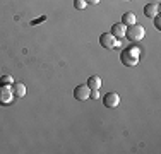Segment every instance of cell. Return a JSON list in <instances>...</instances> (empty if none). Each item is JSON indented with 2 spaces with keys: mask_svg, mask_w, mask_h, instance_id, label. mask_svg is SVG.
Instances as JSON below:
<instances>
[{
  "mask_svg": "<svg viewBox=\"0 0 161 154\" xmlns=\"http://www.w3.org/2000/svg\"><path fill=\"white\" fill-rule=\"evenodd\" d=\"M139 58H141V52L137 48H127L120 53V62L125 67H136L139 63Z\"/></svg>",
  "mask_w": 161,
  "mask_h": 154,
  "instance_id": "cell-1",
  "label": "cell"
},
{
  "mask_svg": "<svg viewBox=\"0 0 161 154\" xmlns=\"http://www.w3.org/2000/svg\"><path fill=\"white\" fill-rule=\"evenodd\" d=\"M146 36V29L142 28L141 24H134V26H129L127 29H125V38H127L129 41H142Z\"/></svg>",
  "mask_w": 161,
  "mask_h": 154,
  "instance_id": "cell-2",
  "label": "cell"
},
{
  "mask_svg": "<svg viewBox=\"0 0 161 154\" xmlns=\"http://www.w3.org/2000/svg\"><path fill=\"white\" fill-rule=\"evenodd\" d=\"M99 43H101L103 48H106V50H113V48H117V46L120 45V41H118L112 33H103L101 36H99Z\"/></svg>",
  "mask_w": 161,
  "mask_h": 154,
  "instance_id": "cell-3",
  "label": "cell"
},
{
  "mask_svg": "<svg viewBox=\"0 0 161 154\" xmlns=\"http://www.w3.org/2000/svg\"><path fill=\"white\" fill-rule=\"evenodd\" d=\"M91 96V89L87 84H79V86H75L74 89V98L77 99V101H86V99H89Z\"/></svg>",
  "mask_w": 161,
  "mask_h": 154,
  "instance_id": "cell-4",
  "label": "cell"
},
{
  "mask_svg": "<svg viewBox=\"0 0 161 154\" xmlns=\"http://www.w3.org/2000/svg\"><path fill=\"white\" fill-rule=\"evenodd\" d=\"M12 96H14V92H12V87L10 86H7V84L0 86V103L2 105H9L12 101Z\"/></svg>",
  "mask_w": 161,
  "mask_h": 154,
  "instance_id": "cell-5",
  "label": "cell"
},
{
  "mask_svg": "<svg viewBox=\"0 0 161 154\" xmlns=\"http://www.w3.org/2000/svg\"><path fill=\"white\" fill-rule=\"evenodd\" d=\"M103 105L106 108H117L120 105V96H118L117 92H108V94L103 98Z\"/></svg>",
  "mask_w": 161,
  "mask_h": 154,
  "instance_id": "cell-6",
  "label": "cell"
},
{
  "mask_svg": "<svg viewBox=\"0 0 161 154\" xmlns=\"http://www.w3.org/2000/svg\"><path fill=\"white\" fill-rule=\"evenodd\" d=\"M159 14V3L153 2V3H146L144 5V15L146 17H154Z\"/></svg>",
  "mask_w": 161,
  "mask_h": 154,
  "instance_id": "cell-7",
  "label": "cell"
},
{
  "mask_svg": "<svg viewBox=\"0 0 161 154\" xmlns=\"http://www.w3.org/2000/svg\"><path fill=\"white\" fill-rule=\"evenodd\" d=\"M125 29H127V26H124L122 22H118V24L112 26V31H110V33H112L117 40H122V38L125 36Z\"/></svg>",
  "mask_w": 161,
  "mask_h": 154,
  "instance_id": "cell-8",
  "label": "cell"
},
{
  "mask_svg": "<svg viewBox=\"0 0 161 154\" xmlns=\"http://www.w3.org/2000/svg\"><path fill=\"white\" fill-rule=\"evenodd\" d=\"M12 92L16 98H24L26 92H28V89H26V86L22 82H14L12 84Z\"/></svg>",
  "mask_w": 161,
  "mask_h": 154,
  "instance_id": "cell-9",
  "label": "cell"
},
{
  "mask_svg": "<svg viewBox=\"0 0 161 154\" xmlns=\"http://www.w3.org/2000/svg\"><path fill=\"white\" fill-rule=\"evenodd\" d=\"M122 24L124 26H134V24H137V17H136V14L134 12H125L124 15H122Z\"/></svg>",
  "mask_w": 161,
  "mask_h": 154,
  "instance_id": "cell-10",
  "label": "cell"
},
{
  "mask_svg": "<svg viewBox=\"0 0 161 154\" xmlns=\"http://www.w3.org/2000/svg\"><path fill=\"white\" fill-rule=\"evenodd\" d=\"M101 77L98 75H91L89 79H87V86H89V89H99L101 87Z\"/></svg>",
  "mask_w": 161,
  "mask_h": 154,
  "instance_id": "cell-11",
  "label": "cell"
},
{
  "mask_svg": "<svg viewBox=\"0 0 161 154\" xmlns=\"http://www.w3.org/2000/svg\"><path fill=\"white\" fill-rule=\"evenodd\" d=\"M86 5H87L86 0H74V7L77 10H84V9H86Z\"/></svg>",
  "mask_w": 161,
  "mask_h": 154,
  "instance_id": "cell-12",
  "label": "cell"
},
{
  "mask_svg": "<svg viewBox=\"0 0 161 154\" xmlns=\"http://www.w3.org/2000/svg\"><path fill=\"white\" fill-rule=\"evenodd\" d=\"M0 82L2 84H7V86H10V84H14V79L10 75H2L0 77Z\"/></svg>",
  "mask_w": 161,
  "mask_h": 154,
  "instance_id": "cell-13",
  "label": "cell"
},
{
  "mask_svg": "<svg viewBox=\"0 0 161 154\" xmlns=\"http://www.w3.org/2000/svg\"><path fill=\"white\" fill-rule=\"evenodd\" d=\"M154 28L156 29H161V17H159V14L154 15Z\"/></svg>",
  "mask_w": 161,
  "mask_h": 154,
  "instance_id": "cell-14",
  "label": "cell"
},
{
  "mask_svg": "<svg viewBox=\"0 0 161 154\" xmlns=\"http://www.w3.org/2000/svg\"><path fill=\"white\" fill-rule=\"evenodd\" d=\"M45 19H47V17H40V19H36V21H33V22H31V24L34 26V24H38V22H41V21H45Z\"/></svg>",
  "mask_w": 161,
  "mask_h": 154,
  "instance_id": "cell-15",
  "label": "cell"
},
{
  "mask_svg": "<svg viewBox=\"0 0 161 154\" xmlns=\"http://www.w3.org/2000/svg\"><path fill=\"white\" fill-rule=\"evenodd\" d=\"M86 3H99V0H86Z\"/></svg>",
  "mask_w": 161,
  "mask_h": 154,
  "instance_id": "cell-16",
  "label": "cell"
}]
</instances>
